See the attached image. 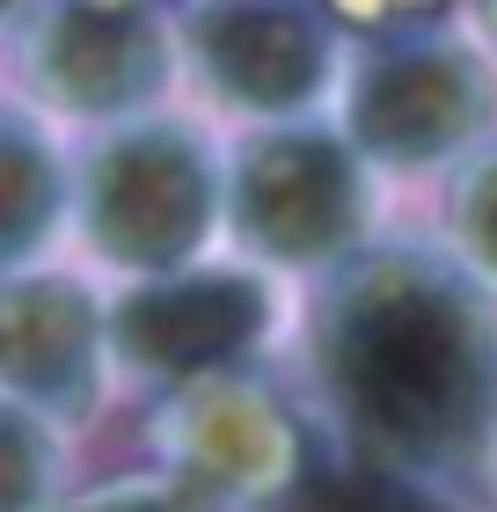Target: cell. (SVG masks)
<instances>
[{"mask_svg":"<svg viewBox=\"0 0 497 512\" xmlns=\"http://www.w3.org/2000/svg\"><path fill=\"white\" fill-rule=\"evenodd\" d=\"M351 161L315 132H278L256 139L234 176V213L242 235L271 256H322L351 235Z\"/></svg>","mask_w":497,"mask_h":512,"instance_id":"cell-3","label":"cell"},{"mask_svg":"<svg viewBox=\"0 0 497 512\" xmlns=\"http://www.w3.org/2000/svg\"><path fill=\"white\" fill-rule=\"evenodd\" d=\"M0 8H8V0H0Z\"/></svg>","mask_w":497,"mask_h":512,"instance_id":"cell-14","label":"cell"},{"mask_svg":"<svg viewBox=\"0 0 497 512\" xmlns=\"http://www.w3.org/2000/svg\"><path fill=\"white\" fill-rule=\"evenodd\" d=\"M476 118H483V81L446 44H410V52L373 59L359 74V96H351L359 139L373 154H395V161L446 154Z\"/></svg>","mask_w":497,"mask_h":512,"instance_id":"cell-4","label":"cell"},{"mask_svg":"<svg viewBox=\"0 0 497 512\" xmlns=\"http://www.w3.org/2000/svg\"><path fill=\"white\" fill-rule=\"evenodd\" d=\"M132 512H169V505H132Z\"/></svg>","mask_w":497,"mask_h":512,"instance_id":"cell-13","label":"cell"},{"mask_svg":"<svg viewBox=\"0 0 497 512\" xmlns=\"http://www.w3.org/2000/svg\"><path fill=\"white\" fill-rule=\"evenodd\" d=\"M293 512H424L410 491H395L388 476H322L307 483Z\"/></svg>","mask_w":497,"mask_h":512,"instance_id":"cell-10","label":"cell"},{"mask_svg":"<svg viewBox=\"0 0 497 512\" xmlns=\"http://www.w3.org/2000/svg\"><path fill=\"white\" fill-rule=\"evenodd\" d=\"M322 374L366 447L461 461L490 417V330L454 278L373 264L322 315Z\"/></svg>","mask_w":497,"mask_h":512,"instance_id":"cell-1","label":"cell"},{"mask_svg":"<svg viewBox=\"0 0 497 512\" xmlns=\"http://www.w3.org/2000/svg\"><path fill=\"white\" fill-rule=\"evenodd\" d=\"M264 330V293L234 271H198V278H161V286H139L125 308H117V344H125L132 366H161V374H183V366H212L227 352Z\"/></svg>","mask_w":497,"mask_h":512,"instance_id":"cell-5","label":"cell"},{"mask_svg":"<svg viewBox=\"0 0 497 512\" xmlns=\"http://www.w3.org/2000/svg\"><path fill=\"white\" fill-rule=\"evenodd\" d=\"M52 198H59V183H52V161H44V147H37L30 132L0 125V256L30 249V242L44 235Z\"/></svg>","mask_w":497,"mask_h":512,"instance_id":"cell-9","label":"cell"},{"mask_svg":"<svg viewBox=\"0 0 497 512\" xmlns=\"http://www.w3.org/2000/svg\"><path fill=\"white\" fill-rule=\"evenodd\" d=\"M461 220H468V242L483 249V264H497V161L468 183V198H461Z\"/></svg>","mask_w":497,"mask_h":512,"instance_id":"cell-12","label":"cell"},{"mask_svg":"<svg viewBox=\"0 0 497 512\" xmlns=\"http://www.w3.org/2000/svg\"><path fill=\"white\" fill-rule=\"evenodd\" d=\"M205 74L249 110H293L322 88V30L278 0H234L191 22Z\"/></svg>","mask_w":497,"mask_h":512,"instance_id":"cell-6","label":"cell"},{"mask_svg":"<svg viewBox=\"0 0 497 512\" xmlns=\"http://www.w3.org/2000/svg\"><path fill=\"white\" fill-rule=\"evenodd\" d=\"M44 476V447L30 425H15V417H0V512H22Z\"/></svg>","mask_w":497,"mask_h":512,"instance_id":"cell-11","label":"cell"},{"mask_svg":"<svg viewBox=\"0 0 497 512\" xmlns=\"http://www.w3.org/2000/svg\"><path fill=\"white\" fill-rule=\"evenodd\" d=\"M0 381L37 388L44 403H81L88 308L66 286H8L0 293Z\"/></svg>","mask_w":497,"mask_h":512,"instance_id":"cell-8","label":"cell"},{"mask_svg":"<svg viewBox=\"0 0 497 512\" xmlns=\"http://www.w3.org/2000/svg\"><path fill=\"white\" fill-rule=\"evenodd\" d=\"M44 81L74 110H125L161 81V37L132 8H66L44 30Z\"/></svg>","mask_w":497,"mask_h":512,"instance_id":"cell-7","label":"cell"},{"mask_svg":"<svg viewBox=\"0 0 497 512\" xmlns=\"http://www.w3.org/2000/svg\"><path fill=\"white\" fill-rule=\"evenodd\" d=\"M205 154L183 132H132L96 154L88 227L117 264H176L205 235Z\"/></svg>","mask_w":497,"mask_h":512,"instance_id":"cell-2","label":"cell"}]
</instances>
